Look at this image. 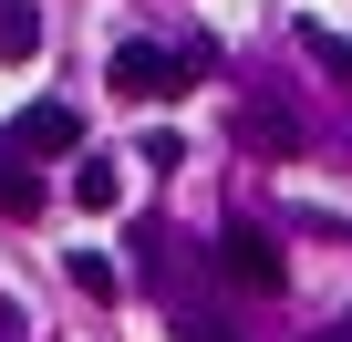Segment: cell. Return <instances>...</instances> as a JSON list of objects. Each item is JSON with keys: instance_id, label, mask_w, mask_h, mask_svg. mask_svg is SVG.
I'll return each instance as SVG.
<instances>
[{"instance_id": "cell-10", "label": "cell", "mask_w": 352, "mask_h": 342, "mask_svg": "<svg viewBox=\"0 0 352 342\" xmlns=\"http://www.w3.org/2000/svg\"><path fill=\"white\" fill-rule=\"evenodd\" d=\"M176 342H228V321H208V311H176Z\"/></svg>"}, {"instance_id": "cell-7", "label": "cell", "mask_w": 352, "mask_h": 342, "mask_svg": "<svg viewBox=\"0 0 352 342\" xmlns=\"http://www.w3.org/2000/svg\"><path fill=\"white\" fill-rule=\"evenodd\" d=\"M0 208H11V218L42 208V177H21V145H0Z\"/></svg>"}, {"instance_id": "cell-6", "label": "cell", "mask_w": 352, "mask_h": 342, "mask_svg": "<svg viewBox=\"0 0 352 342\" xmlns=\"http://www.w3.org/2000/svg\"><path fill=\"white\" fill-rule=\"evenodd\" d=\"M300 42H311V63H321L331 83H352V32H331V21H300Z\"/></svg>"}, {"instance_id": "cell-4", "label": "cell", "mask_w": 352, "mask_h": 342, "mask_svg": "<svg viewBox=\"0 0 352 342\" xmlns=\"http://www.w3.org/2000/svg\"><path fill=\"white\" fill-rule=\"evenodd\" d=\"M42 52V11L32 0H0V63H32Z\"/></svg>"}, {"instance_id": "cell-8", "label": "cell", "mask_w": 352, "mask_h": 342, "mask_svg": "<svg viewBox=\"0 0 352 342\" xmlns=\"http://www.w3.org/2000/svg\"><path fill=\"white\" fill-rule=\"evenodd\" d=\"M114 197H124V177H114V156H94L83 177H73V208H94V218H104Z\"/></svg>"}, {"instance_id": "cell-3", "label": "cell", "mask_w": 352, "mask_h": 342, "mask_svg": "<svg viewBox=\"0 0 352 342\" xmlns=\"http://www.w3.org/2000/svg\"><path fill=\"white\" fill-rule=\"evenodd\" d=\"M0 145H21V156H73V145H83V114H73V104H32V114L0 125Z\"/></svg>"}, {"instance_id": "cell-5", "label": "cell", "mask_w": 352, "mask_h": 342, "mask_svg": "<svg viewBox=\"0 0 352 342\" xmlns=\"http://www.w3.org/2000/svg\"><path fill=\"white\" fill-rule=\"evenodd\" d=\"M239 135H249L259 156H290V145H300V125H290L280 104H249V114H239Z\"/></svg>"}, {"instance_id": "cell-11", "label": "cell", "mask_w": 352, "mask_h": 342, "mask_svg": "<svg viewBox=\"0 0 352 342\" xmlns=\"http://www.w3.org/2000/svg\"><path fill=\"white\" fill-rule=\"evenodd\" d=\"M342 342H352V311H342Z\"/></svg>"}, {"instance_id": "cell-2", "label": "cell", "mask_w": 352, "mask_h": 342, "mask_svg": "<svg viewBox=\"0 0 352 342\" xmlns=\"http://www.w3.org/2000/svg\"><path fill=\"white\" fill-rule=\"evenodd\" d=\"M218 270H228L239 290H280V239H270L259 218H228V228H218Z\"/></svg>"}, {"instance_id": "cell-9", "label": "cell", "mask_w": 352, "mask_h": 342, "mask_svg": "<svg viewBox=\"0 0 352 342\" xmlns=\"http://www.w3.org/2000/svg\"><path fill=\"white\" fill-rule=\"evenodd\" d=\"M73 290H83V301H114V259H104V249H73Z\"/></svg>"}, {"instance_id": "cell-1", "label": "cell", "mask_w": 352, "mask_h": 342, "mask_svg": "<svg viewBox=\"0 0 352 342\" xmlns=\"http://www.w3.org/2000/svg\"><path fill=\"white\" fill-rule=\"evenodd\" d=\"M114 94H135V104H176V94H197V52H166V42H114Z\"/></svg>"}]
</instances>
